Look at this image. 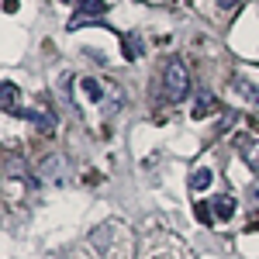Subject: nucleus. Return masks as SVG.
I'll use <instances>...</instances> for the list:
<instances>
[{
	"instance_id": "nucleus-1",
	"label": "nucleus",
	"mask_w": 259,
	"mask_h": 259,
	"mask_svg": "<svg viewBox=\"0 0 259 259\" xmlns=\"http://www.w3.org/2000/svg\"><path fill=\"white\" fill-rule=\"evenodd\" d=\"M162 94H166L169 104H180V100L190 97V73H187L183 59H166V66H162Z\"/></svg>"
},
{
	"instance_id": "nucleus-2",
	"label": "nucleus",
	"mask_w": 259,
	"mask_h": 259,
	"mask_svg": "<svg viewBox=\"0 0 259 259\" xmlns=\"http://www.w3.org/2000/svg\"><path fill=\"white\" fill-rule=\"evenodd\" d=\"M66 173H69V169H66V159H62L59 152H49V156L38 162V177L45 180V183H62Z\"/></svg>"
},
{
	"instance_id": "nucleus-3",
	"label": "nucleus",
	"mask_w": 259,
	"mask_h": 259,
	"mask_svg": "<svg viewBox=\"0 0 259 259\" xmlns=\"http://www.w3.org/2000/svg\"><path fill=\"white\" fill-rule=\"evenodd\" d=\"M18 118H28L31 124H38L41 132H52V114L49 111H38V107H24V111H14Z\"/></svg>"
},
{
	"instance_id": "nucleus-4",
	"label": "nucleus",
	"mask_w": 259,
	"mask_h": 259,
	"mask_svg": "<svg viewBox=\"0 0 259 259\" xmlns=\"http://www.w3.org/2000/svg\"><path fill=\"white\" fill-rule=\"evenodd\" d=\"M211 180H214L211 166H197V169L190 173V190H204V187H211Z\"/></svg>"
},
{
	"instance_id": "nucleus-5",
	"label": "nucleus",
	"mask_w": 259,
	"mask_h": 259,
	"mask_svg": "<svg viewBox=\"0 0 259 259\" xmlns=\"http://www.w3.org/2000/svg\"><path fill=\"white\" fill-rule=\"evenodd\" d=\"M211 207H214V218H221V221H228L232 214H235V200L232 197H214Z\"/></svg>"
},
{
	"instance_id": "nucleus-6",
	"label": "nucleus",
	"mask_w": 259,
	"mask_h": 259,
	"mask_svg": "<svg viewBox=\"0 0 259 259\" xmlns=\"http://www.w3.org/2000/svg\"><path fill=\"white\" fill-rule=\"evenodd\" d=\"M0 90H4V111H7V114H14V111H18L14 104H18L21 90H18V87H14L11 80H4V87H0Z\"/></svg>"
},
{
	"instance_id": "nucleus-7",
	"label": "nucleus",
	"mask_w": 259,
	"mask_h": 259,
	"mask_svg": "<svg viewBox=\"0 0 259 259\" xmlns=\"http://www.w3.org/2000/svg\"><path fill=\"white\" fill-rule=\"evenodd\" d=\"M121 52H124V59H139L142 56V38L139 35H124V38H121Z\"/></svg>"
},
{
	"instance_id": "nucleus-8",
	"label": "nucleus",
	"mask_w": 259,
	"mask_h": 259,
	"mask_svg": "<svg viewBox=\"0 0 259 259\" xmlns=\"http://www.w3.org/2000/svg\"><path fill=\"white\" fill-rule=\"evenodd\" d=\"M194 214H197L200 225H211V221H214V207H207V200H204V204H197V207H194Z\"/></svg>"
},
{
	"instance_id": "nucleus-9",
	"label": "nucleus",
	"mask_w": 259,
	"mask_h": 259,
	"mask_svg": "<svg viewBox=\"0 0 259 259\" xmlns=\"http://www.w3.org/2000/svg\"><path fill=\"white\" fill-rule=\"evenodd\" d=\"M242 159L249 162V166H252V169H259V142H252V145H249V149H242Z\"/></svg>"
},
{
	"instance_id": "nucleus-10",
	"label": "nucleus",
	"mask_w": 259,
	"mask_h": 259,
	"mask_svg": "<svg viewBox=\"0 0 259 259\" xmlns=\"http://www.w3.org/2000/svg\"><path fill=\"white\" fill-rule=\"evenodd\" d=\"M235 90H242L249 100H256V104H259V87H252L249 80H235Z\"/></svg>"
},
{
	"instance_id": "nucleus-11",
	"label": "nucleus",
	"mask_w": 259,
	"mask_h": 259,
	"mask_svg": "<svg viewBox=\"0 0 259 259\" xmlns=\"http://www.w3.org/2000/svg\"><path fill=\"white\" fill-rule=\"evenodd\" d=\"M83 87L90 90V100H94V104H100V100H104V87H100L97 80H83Z\"/></svg>"
},
{
	"instance_id": "nucleus-12",
	"label": "nucleus",
	"mask_w": 259,
	"mask_h": 259,
	"mask_svg": "<svg viewBox=\"0 0 259 259\" xmlns=\"http://www.w3.org/2000/svg\"><path fill=\"white\" fill-rule=\"evenodd\" d=\"M249 200H252V204H259V180L249 187Z\"/></svg>"
},
{
	"instance_id": "nucleus-13",
	"label": "nucleus",
	"mask_w": 259,
	"mask_h": 259,
	"mask_svg": "<svg viewBox=\"0 0 259 259\" xmlns=\"http://www.w3.org/2000/svg\"><path fill=\"white\" fill-rule=\"evenodd\" d=\"M218 4H221V7H225V11H235V7H239L242 0H218Z\"/></svg>"
},
{
	"instance_id": "nucleus-14",
	"label": "nucleus",
	"mask_w": 259,
	"mask_h": 259,
	"mask_svg": "<svg viewBox=\"0 0 259 259\" xmlns=\"http://www.w3.org/2000/svg\"><path fill=\"white\" fill-rule=\"evenodd\" d=\"M4 11H7V14H14V11H18V0H4Z\"/></svg>"
}]
</instances>
